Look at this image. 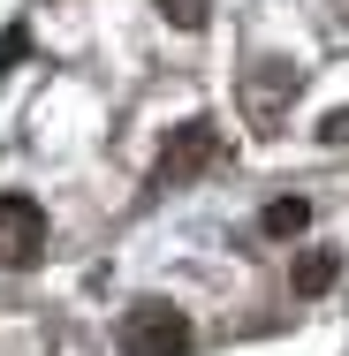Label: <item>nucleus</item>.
<instances>
[{"label": "nucleus", "mask_w": 349, "mask_h": 356, "mask_svg": "<svg viewBox=\"0 0 349 356\" xmlns=\"http://www.w3.org/2000/svg\"><path fill=\"white\" fill-rule=\"evenodd\" d=\"M212 167H220V129L198 114V122L167 129V144H160V167H152V190H183V182L212 175Z\"/></svg>", "instance_id": "nucleus-1"}, {"label": "nucleus", "mask_w": 349, "mask_h": 356, "mask_svg": "<svg viewBox=\"0 0 349 356\" xmlns=\"http://www.w3.org/2000/svg\"><path fill=\"white\" fill-rule=\"evenodd\" d=\"M38 250H46V205L23 190H0V266L23 273V266H38Z\"/></svg>", "instance_id": "nucleus-2"}, {"label": "nucleus", "mask_w": 349, "mask_h": 356, "mask_svg": "<svg viewBox=\"0 0 349 356\" xmlns=\"http://www.w3.org/2000/svg\"><path fill=\"white\" fill-rule=\"evenodd\" d=\"M190 349V318L175 303H137L122 318V356H183Z\"/></svg>", "instance_id": "nucleus-3"}, {"label": "nucleus", "mask_w": 349, "mask_h": 356, "mask_svg": "<svg viewBox=\"0 0 349 356\" xmlns=\"http://www.w3.org/2000/svg\"><path fill=\"white\" fill-rule=\"evenodd\" d=\"M334 281H342V258L334 250H304L296 258V296H327Z\"/></svg>", "instance_id": "nucleus-4"}, {"label": "nucleus", "mask_w": 349, "mask_h": 356, "mask_svg": "<svg viewBox=\"0 0 349 356\" xmlns=\"http://www.w3.org/2000/svg\"><path fill=\"white\" fill-rule=\"evenodd\" d=\"M258 227L281 235V243H288V235H304V227H311V197H274V205L258 213Z\"/></svg>", "instance_id": "nucleus-5"}, {"label": "nucleus", "mask_w": 349, "mask_h": 356, "mask_svg": "<svg viewBox=\"0 0 349 356\" xmlns=\"http://www.w3.org/2000/svg\"><path fill=\"white\" fill-rule=\"evenodd\" d=\"M281 99H296V76H288V69L251 83V106H258V122H274V106H281Z\"/></svg>", "instance_id": "nucleus-6"}, {"label": "nucleus", "mask_w": 349, "mask_h": 356, "mask_svg": "<svg viewBox=\"0 0 349 356\" xmlns=\"http://www.w3.org/2000/svg\"><path fill=\"white\" fill-rule=\"evenodd\" d=\"M152 8H160L175 31H205V0H152Z\"/></svg>", "instance_id": "nucleus-7"}, {"label": "nucleus", "mask_w": 349, "mask_h": 356, "mask_svg": "<svg viewBox=\"0 0 349 356\" xmlns=\"http://www.w3.org/2000/svg\"><path fill=\"white\" fill-rule=\"evenodd\" d=\"M23 54H31V31H23V23H8V31H0V76L15 69Z\"/></svg>", "instance_id": "nucleus-8"}, {"label": "nucleus", "mask_w": 349, "mask_h": 356, "mask_svg": "<svg viewBox=\"0 0 349 356\" xmlns=\"http://www.w3.org/2000/svg\"><path fill=\"white\" fill-rule=\"evenodd\" d=\"M319 137H327V144H349V106H334V114L319 122Z\"/></svg>", "instance_id": "nucleus-9"}]
</instances>
